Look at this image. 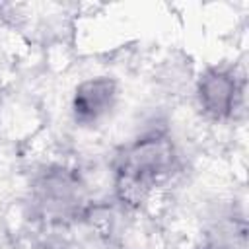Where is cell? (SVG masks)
Here are the masks:
<instances>
[{
  "mask_svg": "<svg viewBox=\"0 0 249 249\" xmlns=\"http://www.w3.org/2000/svg\"><path fill=\"white\" fill-rule=\"evenodd\" d=\"M177 163V150L165 130H146L130 140L115 160V189L124 202H144Z\"/></svg>",
  "mask_w": 249,
  "mask_h": 249,
  "instance_id": "obj_1",
  "label": "cell"
},
{
  "mask_svg": "<svg viewBox=\"0 0 249 249\" xmlns=\"http://www.w3.org/2000/svg\"><path fill=\"white\" fill-rule=\"evenodd\" d=\"M33 200L51 220L74 218L86 206V187L74 169L49 167L33 185Z\"/></svg>",
  "mask_w": 249,
  "mask_h": 249,
  "instance_id": "obj_2",
  "label": "cell"
},
{
  "mask_svg": "<svg viewBox=\"0 0 249 249\" xmlns=\"http://www.w3.org/2000/svg\"><path fill=\"white\" fill-rule=\"evenodd\" d=\"M196 105L210 121L231 119L243 101V82L231 68L210 66L195 86Z\"/></svg>",
  "mask_w": 249,
  "mask_h": 249,
  "instance_id": "obj_3",
  "label": "cell"
},
{
  "mask_svg": "<svg viewBox=\"0 0 249 249\" xmlns=\"http://www.w3.org/2000/svg\"><path fill=\"white\" fill-rule=\"evenodd\" d=\"M119 103V84L111 76H91L82 80L70 97V115L78 126L103 123Z\"/></svg>",
  "mask_w": 249,
  "mask_h": 249,
  "instance_id": "obj_4",
  "label": "cell"
}]
</instances>
